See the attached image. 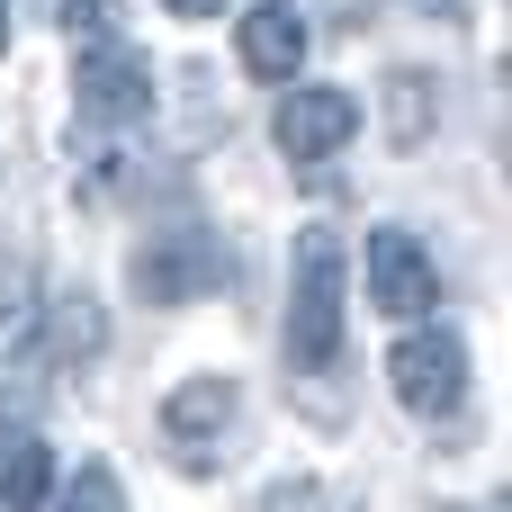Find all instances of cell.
<instances>
[{"instance_id":"6","label":"cell","mask_w":512,"mask_h":512,"mask_svg":"<svg viewBox=\"0 0 512 512\" xmlns=\"http://www.w3.org/2000/svg\"><path fill=\"white\" fill-rule=\"evenodd\" d=\"M432 297H441V279H432L423 243H414L405 225H378V234H369V306L396 315V324H414Z\"/></svg>"},{"instance_id":"5","label":"cell","mask_w":512,"mask_h":512,"mask_svg":"<svg viewBox=\"0 0 512 512\" xmlns=\"http://www.w3.org/2000/svg\"><path fill=\"white\" fill-rule=\"evenodd\" d=\"M351 135H360V99H351V90L306 81V90L279 99V153H288V162H324V153H342Z\"/></svg>"},{"instance_id":"16","label":"cell","mask_w":512,"mask_h":512,"mask_svg":"<svg viewBox=\"0 0 512 512\" xmlns=\"http://www.w3.org/2000/svg\"><path fill=\"white\" fill-rule=\"evenodd\" d=\"M171 18H225V0H162Z\"/></svg>"},{"instance_id":"8","label":"cell","mask_w":512,"mask_h":512,"mask_svg":"<svg viewBox=\"0 0 512 512\" xmlns=\"http://www.w3.org/2000/svg\"><path fill=\"white\" fill-rule=\"evenodd\" d=\"M297 63H306V18L297 9H252L243 18V72H261V81H297Z\"/></svg>"},{"instance_id":"10","label":"cell","mask_w":512,"mask_h":512,"mask_svg":"<svg viewBox=\"0 0 512 512\" xmlns=\"http://www.w3.org/2000/svg\"><path fill=\"white\" fill-rule=\"evenodd\" d=\"M45 504V441L18 423V432H0V512H36Z\"/></svg>"},{"instance_id":"9","label":"cell","mask_w":512,"mask_h":512,"mask_svg":"<svg viewBox=\"0 0 512 512\" xmlns=\"http://www.w3.org/2000/svg\"><path fill=\"white\" fill-rule=\"evenodd\" d=\"M36 315H45L36 306V261L27 252H0V360L36 342Z\"/></svg>"},{"instance_id":"13","label":"cell","mask_w":512,"mask_h":512,"mask_svg":"<svg viewBox=\"0 0 512 512\" xmlns=\"http://www.w3.org/2000/svg\"><path fill=\"white\" fill-rule=\"evenodd\" d=\"M54 512H126V486H117V468H72L63 477V495H54Z\"/></svg>"},{"instance_id":"7","label":"cell","mask_w":512,"mask_h":512,"mask_svg":"<svg viewBox=\"0 0 512 512\" xmlns=\"http://www.w3.org/2000/svg\"><path fill=\"white\" fill-rule=\"evenodd\" d=\"M72 90H81V117H99V126H135V117L153 108V72H144L135 54H117L108 36L81 54V81H72Z\"/></svg>"},{"instance_id":"2","label":"cell","mask_w":512,"mask_h":512,"mask_svg":"<svg viewBox=\"0 0 512 512\" xmlns=\"http://www.w3.org/2000/svg\"><path fill=\"white\" fill-rule=\"evenodd\" d=\"M387 387H396V405L423 414V423L459 414V405H468V342H459V333H405V342L387 351Z\"/></svg>"},{"instance_id":"15","label":"cell","mask_w":512,"mask_h":512,"mask_svg":"<svg viewBox=\"0 0 512 512\" xmlns=\"http://www.w3.org/2000/svg\"><path fill=\"white\" fill-rule=\"evenodd\" d=\"M63 27L81 45H99V36H117V0H63Z\"/></svg>"},{"instance_id":"1","label":"cell","mask_w":512,"mask_h":512,"mask_svg":"<svg viewBox=\"0 0 512 512\" xmlns=\"http://www.w3.org/2000/svg\"><path fill=\"white\" fill-rule=\"evenodd\" d=\"M342 360V234L306 225L288 252V369H333Z\"/></svg>"},{"instance_id":"4","label":"cell","mask_w":512,"mask_h":512,"mask_svg":"<svg viewBox=\"0 0 512 512\" xmlns=\"http://www.w3.org/2000/svg\"><path fill=\"white\" fill-rule=\"evenodd\" d=\"M225 432H234V378H180L162 396V441L180 450V468H216Z\"/></svg>"},{"instance_id":"12","label":"cell","mask_w":512,"mask_h":512,"mask_svg":"<svg viewBox=\"0 0 512 512\" xmlns=\"http://www.w3.org/2000/svg\"><path fill=\"white\" fill-rule=\"evenodd\" d=\"M90 351H99V297L63 288L54 297V360H90Z\"/></svg>"},{"instance_id":"17","label":"cell","mask_w":512,"mask_h":512,"mask_svg":"<svg viewBox=\"0 0 512 512\" xmlns=\"http://www.w3.org/2000/svg\"><path fill=\"white\" fill-rule=\"evenodd\" d=\"M0 45H9V0H0Z\"/></svg>"},{"instance_id":"11","label":"cell","mask_w":512,"mask_h":512,"mask_svg":"<svg viewBox=\"0 0 512 512\" xmlns=\"http://www.w3.org/2000/svg\"><path fill=\"white\" fill-rule=\"evenodd\" d=\"M387 135L396 144H423L432 135V72H396L387 81Z\"/></svg>"},{"instance_id":"14","label":"cell","mask_w":512,"mask_h":512,"mask_svg":"<svg viewBox=\"0 0 512 512\" xmlns=\"http://www.w3.org/2000/svg\"><path fill=\"white\" fill-rule=\"evenodd\" d=\"M252 512H351V495H333V486H315V477H279Z\"/></svg>"},{"instance_id":"3","label":"cell","mask_w":512,"mask_h":512,"mask_svg":"<svg viewBox=\"0 0 512 512\" xmlns=\"http://www.w3.org/2000/svg\"><path fill=\"white\" fill-rule=\"evenodd\" d=\"M216 279H225L216 234H153V243L135 252V297H144V306H189V297H207Z\"/></svg>"}]
</instances>
